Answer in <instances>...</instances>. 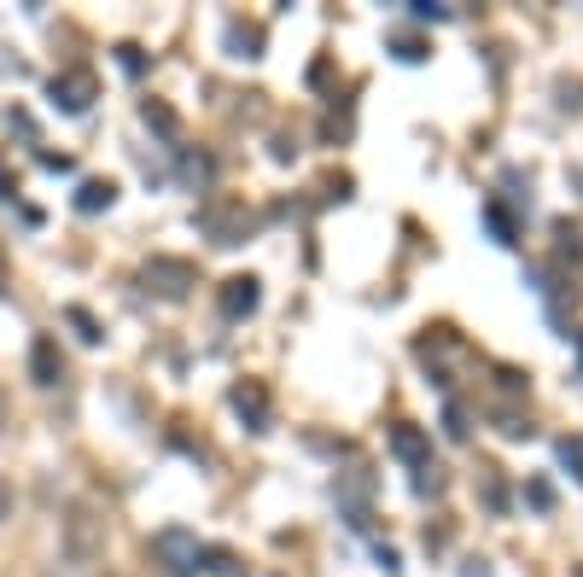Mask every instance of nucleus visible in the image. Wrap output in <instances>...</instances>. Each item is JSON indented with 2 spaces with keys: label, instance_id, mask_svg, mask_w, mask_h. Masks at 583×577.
I'll list each match as a JSON object with an SVG mask.
<instances>
[{
  "label": "nucleus",
  "instance_id": "0eeeda50",
  "mask_svg": "<svg viewBox=\"0 0 583 577\" xmlns=\"http://www.w3.org/2000/svg\"><path fill=\"white\" fill-rule=\"evenodd\" d=\"M30 379L41 385V391H53V385L65 379V356H59V344H53V339H35L30 344Z\"/></svg>",
  "mask_w": 583,
  "mask_h": 577
},
{
  "label": "nucleus",
  "instance_id": "4468645a",
  "mask_svg": "<svg viewBox=\"0 0 583 577\" xmlns=\"http://www.w3.org/2000/svg\"><path fill=\"white\" fill-rule=\"evenodd\" d=\"M65 321L76 327V339H82V344H100V321H94V315H88L82 304H70V309H65Z\"/></svg>",
  "mask_w": 583,
  "mask_h": 577
},
{
  "label": "nucleus",
  "instance_id": "20e7f679",
  "mask_svg": "<svg viewBox=\"0 0 583 577\" xmlns=\"http://www.w3.org/2000/svg\"><path fill=\"white\" fill-rule=\"evenodd\" d=\"M94 94H100V82H94V70H82V65L59 70V76L47 82V100L59 105L65 117H82V111L94 105Z\"/></svg>",
  "mask_w": 583,
  "mask_h": 577
},
{
  "label": "nucleus",
  "instance_id": "1a4fd4ad",
  "mask_svg": "<svg viewBox=\"0 0 583 577\" xmlns=\"http://www.w3.org/2000/svg\"><path fill=\"white\" fill-rule=\"evenodd\" d=\"M391 455L409 461L414 473H420V467H432V438H426L420 426H397V432H391Z\"/></svg>",
  "mask_w": 583,
  "mask_h": 577
},
{
  "label": "nucleus",
  "instance_id": "bb28decb",
  "mask_svg": "<svg viewBox=\"0 0 583 577\" xmlns=\"http://www.w3.org/2000/svg\"><path fill=\"white\" fill-rule=\"evenodd\" d=\"M0 432H6V391H0Z\"/></svg>",
  "mask_w": 583,
  "mask_h": 577
},
{
  "label": "nucleus",
  "instance_id": "aec40b11",
  "mask_svg": "<svg viewBox=\"0 0 583 577\" xmlns=\"http://www.w3.org/2000/svg\"><path fill=\"white\" fill-rule=\"evenodd\" d=\"M414 490H420V496H438V490H444V467H420V473H414Z\"/></svg>",
  "mask_w": 583,
  "mask_h": 577
},
{
  "label": "nucleus",
  "instance_id": "4be33fe9",
  "mask_svg": "<svg viewBox=\"0 0 583 577\" xmlns=\"http://www.w3.org/2000/svg\"><path fill=\"white\" fill-rule=\"evenodd\" d=\"M117 53H123V70H129V76H140V70H146V53H140L135 41H123Z\"/></svg>",
  "mask_w": 583,
  "mask_h": 577
},
{
  "label": "nucleus",
  "instance_id": "9d476101",
  "mask_svg": "<svg viewBox=\"0 0 583 577\" xmlns=\"http://www.w3.org/2000/svg\"><path fill=\"white\" fill-rule=\"evenodd\" d=\"M111 204H117V181H105V175H88V181L76 187V210H82V216H100Z\"/></svg>",
  "mask_w": 583,
  "mask_h": 577
},
{
  "label": "nucleus",
  "instance_id": "9b49d317",
  "mask_svg": "<svg viewBox=\"0 0 583 577\" xmlns=\"http://www.w3.org/2000/svg\"><path fill=\"white\" fill-rule=\"evenodd\" d=\"M222 35H228V53H234V59H263V30H251V24L234 18Z\"/></svg>",
  "mask_w": 583,
  "mask_h": 577
},
{
  "label": "nucleus",
  "instance_id": "f3484780",
  "mask_svg": "<svg viewBox=\"0 0 583 577\" xmlns=\"http://www.w3.org/2000/svg\"><path fill=\"white\" fill-rule=\"evenodd\" d=\"M391 53H397L403 65H420V59H426V41H420V35H397V41H391Z\"/></svg>",
  "mask_w": 583,
  "mask_h": 577
},
{
  "label": "nucleus",
  "instance_id": "39448f33",
  "mask_svg": "<svg viewBox=\"0 0 583 577\" xmlns=\"http://www.w3.org/2000/svg\"><path fill=\"white\" fill-rule=\"evenodd\" d=\"M199 228H205L216 245H240V239H245V204H234V199H210L205 210H199Z\"/></svg>",
  "mask_w": 583,
  "mask_h": 577
},
{
  "label": "nucleus",
  "instance_id": "6e6552de",
  "mask_svg": "<svg viewBox=\"0 0 583 577\" xmlns=\"http://www.w3.org/2000/svg\"><path fill=\"white\" fill-rule=\"evenodd\" d=\"M234 408H240V420L251 426V432H269V391H263L257 379L234 385Z\"/></svg>",
  "mask_w": 583,
  "mask_h": 577
},
{
  "label": "nucleus",
  "instance_id": "a211bd4d",
  "mask_svg": "<svg viewBox=\"0 0 583 577\" xmlns=\"http://www.w3.org/2000/svg\"><path fill=\"white\" fill-rule=\"evenodd\" d=\"M479 473H484V502H490V508L502 513V508H508V490H502V473H496V467H479Z\"/></svg>",
  "mask_w": 583,
  "mask_h": 577
},
{
  "label": "nucleus",
  "instance_id": "5701e85b",
  "mask_svg": "<svg viewBox=\"0 0 583 577\" xmlns=\"http://www.w3.org/2000/svg\"><path fill=\"white\" fill-rule=\"evenodd\" d=\"M502 432H508V438H531V426L519 420L514 408H502Z\"/></svg>",
  "mask_w": 583,
  "mask_h": 577
},
{
  "label": "nucleus",
  "instance_id": "c756f323",
  "mask_svg": "<svg viewBox=\"0 0 583 577\" xmlns=\"http://www.w3.org/2000/svg\"><path fill=\"white\" fill-rule=\"evenodd\" d=\"M578 577H583V572H578Z\"/></svg>",
  "mask_w": 583,
  "mask_h": 577
},
{
  "label": "nucleus",
  "instance_id": "6ab92c4d",
  "mask_svg": "<svg viewBox=\"0 0 583 577\" xmlns=\"http://www.w3.org/2000/svg\"><path fill=\"white\" fill-rule=\"evenodd\" d=\"M409 12L420 18V24H444L449 18V6H438V0H409Z\"/></svg>",
  "mask_w": 583,
  "mask_h": 577
},
{
  "label": "nucleus",
  "instance_id": "dca6fc26",
  "mask_svg": "<svg viewBox=\"0 0 583 577\" xmlns=\"http://www.w3.org/2000/svg\"><path fill=\"white\" fill-rule=\"evenodd\" d=\"M444 432H449L455 443L473 438V426H467V408H461V403H449V408H444Z\"/></svg>",
  "mask_w": 583,
  "mask_h": 577
},
{
  "label": "nucleus",
  "instance_id": "2eb2a0df",
  "mask_svg": "<svg viewBox=\"0 0 583 577\" xmlns=\"http://www.w3.org/2000/svg\"><path fill=\"white\" fill-rule=\"evenodd\" d=\"M554 455H560V467L583 484V443L578 438H560V443H554Z\"/></svg>",
  "mask_w": 583,
  "mask_h": 577
},
{
  "label": "nucleus",
  "instance_id": "f03ea898",
  "mask_svg": "<svg viewBox=\"0 0 583 577\" xmlns=\"http://www.w3.org/2000/svg\"><path fill=\"white\" fill-rule=\"evenodd\" d=\"M140 286H146L152 298H164V304H181V298L199 286V269H193L187 257H152V263L140 269Z\"/></svg>",
  "mask_w": 583,
  "mask_h": 577
},
{
  "label": "nucleus",
  "instance_id": "ddd939ff",
  "mask_svg": "<svg viewBox=\"0 0 583 577\" xmlns=\"http://www.w3.org/2000/svg\"><path fill=\"white\" fill-rule=\"evenodd\" d=\"M484 222H490V234H496V245H519V239H514V216H508L502 204H484Z\"/></svg>",
  "mask_w": 583,
  "mask_h": 577
},
{
  "label": "nucleus",
  "instance_id": "cd10ccee",
  "mask_svg": "<svg viewBox=\"0 0 583 577\" xmlns=\"http://www.w3.org/2000/svg\"><path fill=\"white\" fill-rule=\"evenodd\" d=\"M578 362H583V333H578Z\"/></svg>",
  "mask_w": 583,
  "mask_h": 577
},
{
  "label": "nucleus",
  "instance_id": "423d86ee",
  "mask_svg": "<svg viewBox=\"0 0 583 577\" xmlns=\"http://www.w3.org/2000/svg\"><path fill=\"white\" fill-rule=\"evenodd\" d=\"M216 304H222V315H228V321H245V315H257V304H263V286H257V274H228V280H222V292H216Z\"/></svg>",
  "mask_w": 583,
  "mask_h": 577
},
{
  "label": "nucleus",
  "instance_id": "412c9836",
  "mask_svg": "<svg viewBox=\"0 0 583 577\" xmlns=\"http://www.w3.org/2000/svg\"><path fill=\"white\" fill-rule=\"evenodd\" d=\"M205 560H210V572H216V577H240V566H234V554H228V548H205Z\"/></svg>",
  "mask_w": 583,
  "mask_h": 577
},
{
  "label": "nucleus",
  "instance_id": "a878e982",
  "mask_svg": "<svg viewBox=\"0 0 583 577\" xmlns=\"http://www.w3.org/2000/svg\"><path fill=\"white\" fill-rule=\"evenodd\" d=\"M12 193H18V181L6 175V164H0V199H12Z\"/></svg>",
  "mask_w": 583,
  "mask_h": 577
},
{
  "label": "nucleus",
  "instance_id": "393cba45",
  "mask_svg": "<svg viewBox=\"0 0 583 577\" xmlns=\"http://www.w3.org/2000/svg\"><path fill=\"white\" fill-rule=\"evenodd\" d=\"M6 519H12V484L0 478V525H6Z\"/></svg>",
  "mask_w": 583,
  "mask_h": 577
},
{
  "label": "nucleus",
  "instance_id": "f8f14e48",
  "mask_svg": "<svg viewBox=\"0 0 583 577\" xmlns=\"http://www.w3.org/2000/svg\"><path fill=\"white\" fill-rule=\"evenodd\" d=\"M140 123H146V129H158L164 140L181 135V117H175V111H170L164 100H140Z\"/></svg>",
  "mask_w": 583,
  "mask_h": 577
},
{
  "label": "nucleus",
  "instance_id": "f257e3e1",
  "mask_svg": "<svg viewBox=\"0 0 583 577\" xmlns=\"http://www.w3.org/2000/svg\"><path fill=\"white\" fill-rule=\"evenodd\" d=\"M59 554H65L70 572H94L105 560V519L94 502H70L59 519Z\"/></svg>",
  "mask_w": 583,
  "mask_h": 577
},
{
  "label": "nucleus",
  "instance_id": "b1692460",
  "mask_svg": "<svg viewBox=\"0 0 583 577\" xmlns=\"http://www.w3.org/2000/svg\"><path fill=\"white\" fill-rule=\"evenodd\" d=\"M525 496H531V502H537V508H549V502H554V490H549V484H543V478H537V484H531V490H525Z\"/></svg>",
  "mask_w": 583,
  "mask_h": 577
},
{
  "label": "nucleus",
  "instance_id": "c85d7f7f",
  "mask_svg": "<svg viewBox=\"0 0 583 577\" xmlns=\"http://www.w3.org/2000/svg\"><path fill=\"white\" fill-rule=\"evenodd\" d=\"M0 292H6V274H0Z\"/></svg>",
  "mask_w": 583,
  "mask_h": 577
},
{
  "label": "nucleus",
  "instance_id": "7ed1b4c3",
  "mask_svg": "<svg viewBox=\"0 0 583 577\" xmlns=\"http://www.w3.org/2000/svg\"><path fill=\"white\" fill-rule=\"evenodd\" d=\"M152 554H158V566H164L170 577H193V572H199V560H205L199 537H193V531H181V525L158 531V537H152Z\"/></svg>",
  "mask_w": 583,
  "mask_h": 577
}]
</instances>
